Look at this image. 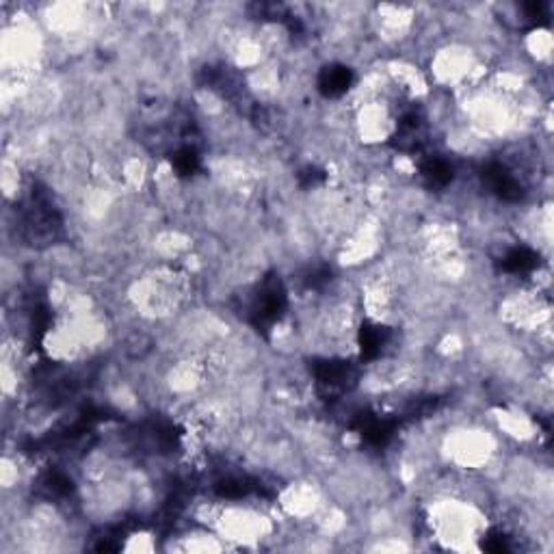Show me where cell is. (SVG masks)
<instances>
[{
    "label": "cell",
    "instance_id": "6da1fadb",
    "mask_svg": "<svg viewBox=\"0 0 554 554\" xmlns=\"http://www.w3.org/2000/svg\"><path fill=\"white\" fill-rule=\"evenodd\" d=\"M288 306V293L279 276H267L258 284L247 303V318L258 332H269L282 318Z\"/></svg>",
    "mask_w": 554,
    "mask_h": 554
},
{
    "label": "cell",
    "instance_id": "7a4b0ae2",
    "mask_svg": "<svg viewBox=\"0 0 554 554\" xmlns=\"http://www.w3.org/2000/svg\"><path fill=\"white\" fill-rule=\"evenodd\" d=\"M353 85V70L342 63H332L318 72L316 87L325 98H342Z\"/></svg>",
    "mask_w": 554,
    "mask_h": 554
},
{
    "label": "cell",
    "instance_id": "3957f363",
    "mask_svg": "<svg viewBox=\"0 0 554 554\" xmlns=\"http://www.w3.org/2000/svg\"><path fill=\"white\" fill-rule=\"evenodd\" d=\"M357 345H360L362 357L366 360H377V357L384 355V351L390 345V330L388 327L379 325V323L364 321L362 323L360 332H357Z\"/></svg>",
    "mask_w": 554,
    "mask_h": 554
},
{
    "label": "cell",
    "instance_id": "277c9868",
    "mask_svg": "<svg viewBox=\"0 0 554 554\" xmlns=\"http://www.w3.org/2000/svg\"><path fill=\"white\" fill-rule=\"evenodd\" d=\"M539 264V254L535 249L527 247V245H518L511 247L500 260V269L504 273H511V276H527L533 273Z\"/></svg>",
    "mask_w": 554,
    "mask_h": 554
},
{
    "label": "cell",
    "instance_id": "5b68a950",
    "mask_svg": "<svg viewBox=\"0 0 554 554\" xmlns=\"http://www.w3.org/2000/svg\"><path fill=\"white\" fill-rule=\"evenodd\" d=\"M420 176H423L425 183L429 186L442 189V186H449L453 183L455 167L449 159H444V156L431 154L420 163Z\"/></svg>",
    "mask_w": 554,
    "mask_h": 554
}]
</instances>
